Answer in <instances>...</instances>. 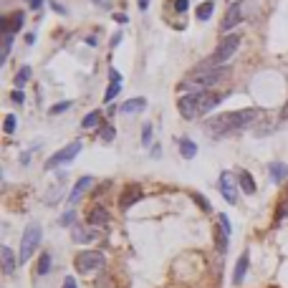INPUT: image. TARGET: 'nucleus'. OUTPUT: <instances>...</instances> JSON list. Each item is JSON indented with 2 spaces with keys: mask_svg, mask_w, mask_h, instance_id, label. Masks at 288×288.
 Returning a JSON list of instances; mask_svg holds the SVG:
<instances>
[{
  "mask_svg": "<svg viewBox=\"0 0 288 288\" xmlns=\"http://www.w3.org/2000/svg\"><path fill=\"white\" fill-rule=\"evenodd\" d=\"M258 116H263L261 109H238V111H225V114H218L205 121V132L212 136V139H220V136L230 134V132H238L243 127H250Z\"/></svg>",
  "mask_w": 288,
  "mask_h": 288,
  "instance_id": "f257e3e1",
  "label": "nucleus"
},
{
  "mask_svg": "<svg viewBox=\"0 0 288 288\" xmlns=\"http://www.w3.org/2000/svg\"><path fill=\"white\" fill-rule=\"evenodd\" d=\"M220 101H222V96L215 94V91H192V94H182L177 99V111L182 114V119L195 121V119L210 114Z\"/></svg>",
  "mask_w": 288,
  "mask_h": 288,
  "instance_id": "f03ea898",
  "label": "nucleus"
},
{
  "mask_svg": "<svg viewBox=\"0 0 288 288\" xmlns=\"http://www.w3.org/2000/svg\"><path fill=\"white\" fill-rule=\"evenodd\" d=\"M230 79V68H210V71H192L187 76V81L179 84V91L192 94V91H210L212 86H218L222 81Z\"/></svg>",
  "mask_w": 288,
  "mask_h": 288,
  "instance_id": "7ed1b4c3",
  "label": "nucleus"
},
{
  "mask_svg": "<svg viewBox=\"0 0 288 288\" xmlns=\"http://www.w3.org/2000/svg\"><path fill=\"white\" fill-rule=\"evenodd\" d=\"M240 48V36L238 33H227V36H222L220 38V43H218V48L212 51V56L205 61V64H200L195 71H210V68H218V66H222L225 61H230L233 56H235V51Z\"/></svg>",
  "mask_w": 288,
  "mask_h": 288,
  "instance_id": "20e7f679",
  "label": "nucleus"
},
{
  "mask_svg": "<svg viewBox=\"0 0 288 288\" xmlns=\"http://www.w3.org/2000/svg\"><path fill=\"white\" fill-rule=\"evenodd\" d=\"M41 238H43V227L38 222H30L25 227V233L21 238V253H18V263H28L30 261V255L36 253V248L41 245Z\"/></svg>",
  "mask_w": 288,
  "mask_h": 288,
  "instance_id": "39448f33",
  "label": "nucleus"
},
{
  "mask_svg": "<svg viewBox=\"0 0 288 288\" xmlns=\"http://www.w3.org/2000/svg\"><path fill=\"white\" fill-rule=\"evenodd\" d=\"M104 261H106L104 253H99V250H84V253L76 255L73 268L79 270V273H91V270L104 268Z\"/></svg>",
  "mask_w": 288,
  "mask_h": 288,
  "instance_id": "423d86ee",
  "label": "nucleus"
},
{
  "mask_svg": "<svg viewBox=\"0 0 288 288\" xmlns=\"http://www.w3.org/2000/svg\"><path fill=\"white\" fill-rule=\"evenodd\" d=\"M81 152V139H76V142H71V144H66L64 149H58L56 155L45 162V167L48 170H56V167H61V164H68V162H73L76 159V155Z\"/></svg>",
  "mask_w": 288,
  "mask_h": 288,
  "instance_id": "0eeeda50",
  "label": "nucleus"
},
{
  "mask_svg": "<svg viewBox=\"0 0 288 288\" xmlns=\"http://www.w3.org/2000/svg\"><path fill=\"white\" fill-rule=\"evenodd\" d=\"M218 187H220L222 197H225V200L230 202V205H235V202H238V187H235V179H233V175H230V172H222V175H220Z\"/></svg>",
  "mask_w": 288,
  "mask_h": 288,
  "instance_id": "6e6552de",
  "label": "nucleus"
},
{
  "mask_svg": "<svg viewBox=\"0 0 288 288\" xmlns=\"http://www.w3.org/2000/svg\"><path fill=\"white\" fill-rule=\"evenodd\" d=\"M240 23H243V5H240V3H233L230 8H227L222 23H220V30H222V33H227V30H233V28L240 25Z\"/></svg>",
  "mask_w": 288,
  "mask_h": 288,
  "instance_id": "1a4fd4ad",
  "label": "nucleus"
},
{
  "mask_svg": "<svg viewBox=\"0 0 288 288\" xmlns=\"http://www.w3.org/2000/svg\"><path fill=\"white\" fill-rule=\"evenodd\" d=\"M86 220H89V225H94V227H101V225H109L111 215H109V210H106V207H101V205H94V207L89 210Z\"/></svg>",
  "mask_w": 288,
  "mask_h": 288,
  "instance_id": "9d476101",
  "label": "nucleus"
},
{
  "mask_svg": "<svg viewBox=\"0 0 288 288\" xmlns=\"http://www.w3.org/2000/svg\"><path fill=\"white\" fill-rule=\"evenodd\" d=\"M142 187L139 185H129L124 192H121V200H119V205H121V210H129L134 202H139L142 200Z\"/></svg>",
  "mask_w": 288,
  "mask_h": 288,
  "instance_id": "9b49d317",
  "label": "nucleus"
},
{
  "mask_svg": "<svg viewBox=\"0 0 288 288\" xmlns=\"http://www.w3.org/2000/svg\"><path fill=\"white\" fill-rule=\"evenodd\" d=\"M248 266H250V253L245 250L240 258H238V263H235V273H233V283L240 286L243 281H245V273H248Z\"/></svg>",
  "mask_w": 288,
  "mask_h": 288,
  "instance_id": "f8f14e48",
  "label": "nucleus"
},
{
  "mask_svg": "<svg viewBox=\"0 0 288 288\" xmlns=\"http://www.w3.org/2000/svg\"><path fill=\"white\" fill-rule=\"evenodd\" d=\"M91 185H94V177H89V175H86V177H81V179L73 185V190H71V195H68V202H71V205H73V202H79V197H81V195H84Z\"/></svg>",
  "mask_w": 288,
  "mask_h": 288,
  "instance_id": "ddd939ff",
  "label": "nucleus"
},
{
  "mask_svg": "<svg viewBox=\"0 0 288 288\" xmlns=\"http://www.w3.org/2000/svg\"><path fill=\"white\" fill-rule=\"evenodd\" d=\"M144 109H147V99L144 96H134V99H129V101H124L119 106L121 114H136V111H144Z\"/></svg>",
  "mask_w": 288,
  "mask_h": 288,
  "instance_id": "4468645a",
  "label": "nucleus"
},
{
  "mask_svg": "<svg viewBox=\"0 0 288 288\" xmlns=\"http://www.w3.org/2000/svg\"><path fill=\"white\" fill-rule=\"evenodd\" d=\"M23 21H25V15L21 10L8 15V18H3V33H15V30H21L23 28Z\"/></svg>",
  "mask_w": 288,
  "mask_h": 288,
  "instance_id": "2eb2a0df",
  "label": "nucleus"
},
{
  "mask_svg": "<svg viewBox=\"0 0 288 288\" xmlns=\"http://www.w3.org/2000/svg\"><path fill=\"white\" fill-rule=\"evenodd\" d=\"M0 258H3V270H5V276H13L15 263H18V255H15L8 245H3V248H0Z\"/></svg>",
  "mask_w": 288,
  "mask_h": 288,
  "instance_id": "dca6fc26",
  "label": "nucleus"
},
{
  "mask_svg": "<svg viewBox=\"0 0 288 288\" xmlns=\"http://www.w3.org/2000/svg\"><path fill=\"white\" fill-rule=\"evenodd\" d=\"M268 172H270L273 182H283V179H288V164H283V162H270V164H268Z\"/></svg>",
  "mask_w": 288,
  "mask_h": 288,
  "instance_id": "f3484780",
  "label": "nucleus"
},
{
  "mask_svg": "<svg viewBox=\"0 0 288 288\" xmlns=\"http://www.w3.org/2000/svg\"><path fill=\"white\" fill-rule=\"evenodd\" d=\"M238 185H240V190L245 192V195H255V182H253V175H250L248 170H243V172H240Z\"/></svg>",
  "mask_w": 288,
  "mask_h": 288,
  "instance_id": "a211bd4d",
  "label": "nucleus"
},
{
  "mask_svg": "<svg viewBox=\"0 0 288 288\" xmlns=\"http://www.w3.org/2000/svg\"><path fill=\"white\" fill-rule=\"evenodd\" d=\"M179 155L185 157V159H195V155H197V144H195L192 139H187V136H182V139H179Z\"/></svg>",
  "mask_w": 288,
  "mask_h": 288,
  "instance_id": "6ab92c4d",
  "label": "nucleus"
},
{
  "mask_svg": "<svg viewBox=\"0 0 288 288\" xmlns=\"http://www.w3.org/2000/svg\"><path fill=\"white\" fill-rule=\"evenodd\" d=\"M71 238H73V243H91V240L96 238V233H91V230H86V227L76 225L73 233H71Z\"/></svg>",
  "mask_w": 288,
  "mask_h": 288,
  "instance_id": "aec40b11",
  "label": "nucleus"
},
{
  "mask_svg": "<svg viewBox=\"0 0 288 288\" xmlns=\"http://www.w3.org/2000/svg\"><path fill=\"white\" fill-rule=\"evenodd\" d=\"M30 73H33V68H30V66H21V68H18V73H15V79H13V81H15V86H18V89H21V86H25V84L30 81Z\"/></svg>",
  "mask_w": 288,
  "mask_h": 288,
  "instance_id": "412c9836",
  "label": "nucleus"
},
{
  "mask_svg": "<svg viewBox=\"0 0 288 288\" xmlns=\"http://www.w3.org/2000/svg\"><path fill=\"white\" fill-rule=\"evenodd\" d=\"M101 119H104V116H101V111H91V114L81 121V127H84V129H94V127H99V124H101Z\"/></svg>",
  "mask_w": 288,
  "mask_h": 288,
  "instance_id": "4be33fe9",
  "label": "nucleus"
},
{
  "mask_svg": "<svg viewBox=\"0 0 288 288\" xmlns=\"http://www.w3.org/2000/svg\"><path fill=\"white\" fill-rule=\"evenodd\" d=\"M13 48V33H3V56H0V64L8 61V53Z\"/></svg>",
  "mask_w": 288,
  "mask_h": 288,
  "instance_id": "5701e85b",
  "label": "nucleus"
},
{
  "mask_svg": "<svg viewBox=\"0 0 288 288\" xmlns=\"http://www.w3.org/2000/svg\"><path fill=\"white\" fill-rule=\"evenodd\" d=\"M212 10H215V5H212V0H207V3H202L200 8H197V18H200V21H207L210 15H212Z\"/></svg>",
  "mask_w": 288,
  "mask_h": 288,
  "instance_id": "b1692460",
  "label": "nucleus"
},
{
  "mask_svg": "<svg viewBox=\"0 0 288 288\" xmlns=\"http://www.w3.org/2000/svg\"><path fill=\"white\" fill-rule=\"evenodd\" d=\"M48 270H51V255H48V253H43V255H41V261H38V276H45Z\"/></svg>",
  "mask_w": 288,
  "mask_h": 288,
  "instance_id": "393cba45",
  "label": "nucleus"
},
{
  "mask_svg": "<svg viewBox=\"0 0 288 288\" xmlns=\"http://www.w3.org/2000/svg\"><path fill=\"white\" fill-rule=\"evenodd\" d=\"M99 136H101V139H104V142H114V136H116V132H114V127H109V124H106V127H101Z\"/></svg>",
  "mask_w": 288,
  "mask_h": 288,
  "instance_id": "a878e982",
  "label": "nucleus"
},
{
  "mask_svg": "<svg viewBox=\"0 0 288 288\" xmlns=\"http://www.w3.org/2000/svg\"><path fill=\"white\" fill-rule=\"evenodd\" d=\"M119 91H121V84H111L109 89H106V94H104V101H106V104L114 101V96L119 94Z\"/></svg>",
  "mask_w": 288,
  "mask_h": 288,
  "instance_id": "bb28decb",
  "label": "nucleus"
},
{
  "mask_svg": "<svg viewBox=\"0 0 288 288\" xmlns=\"http://www.w3.org/2000/svg\"><path fill=\"white\" fill-rule=\"evenodd\" d=\"M73 220H76V212H73V210H68V212H64V215H61V220H58V222L64 225V227H71V225H73Z\"/></svg>",
  "mask_w": 288,
  "mask_h": 288,
  "instance_id": "cd10ccee",
  "label": "nucleus"
},
{
  "mask_svg": "<svg viewBox=\"0 0 288 288\" xmlns=\"http://www.w3.org/2000/svg\"><path fill=\"white\" fill-rule=\"evenodd\" d=\"M66 109H71V101H61V104H56V106H51V114L56 116V114H61V111H66Z\"/></svg>",
  "mask_w": 288,
  "mask_h": 288,
  "instance_id": "c85d7f7f",
  "label": "nucleus"
},
{
  "mask_svg": "<svg viewBox=\"0 0 288 288\" xmlns=\"http://www.w3.org/2000/svg\"><path fill=\"white\" fill-rule=\"evenodd\" d=\"M192 197H195V202H197V205H200V207H202L205 212H210V210H212V207H210V202L205 200V197H202V195H197V192H192Z\"/></svg>",
  "mask_w": 288,
  "mask_h": 288,
  "instance_id": "c756f323",
  "label": "nucleus"
},
{
  "mask_svg": "<svg viewBox=\"0 0 288 288\" xmlns=\"http://www.w3.org/2000/svg\"><path fill=\"white\" fill-rule=\"evenodd\" d=\"M3 129H5V134H13V132H15V116H13V114L5 116V127H3Z\"/></svg>",
  "mask_w": 288,
  "mask_h": 288,
  "instance_id": "7c9ffc66",
  "label": "nucleus"
},
{
  "mask_svg": "<svg viewBox=\"0 0 288 288\" xmlns=\"http://www.w3.org/2000/svg\"><path fill=\"white\" fill-rule=\"evenodd\" d=\"M218 220H220V230L230 235V220H227V215H220Z\"/></svg>",
  "mask_w": 288,
  "mask_h": 288,
  "instance_id": "2f4dec72",
  "label": "nucleus"
},
{
  "mask_svg": "<svg viewBox=\"0 0 288 288\" xmlns=\"http://www.w3.org/2000/svg\"><path fill=\"white\" fill-rule=\"evenodd\" d=\"M149 142H152V127L144 124V129H142V144H149Z\"/></svg>",
  "mask_w": 288,
  "mask_h": 288,
  "instance_id": "473e14b6",
  "label": "nucleus"
},
{
  "mask_svg": "<svg viewBox=\"0 0 288 288\" xmlns=\"http://www.w3.org/2000/svg\"><path fill=\"white\" fill-rule=\"evenodd\" d=\"M190 8V0H175V10H179V13H185Z\"/></svg>",
  "mask_w": 288,
  "mask_h": 288,
  "instance_id": "72a5a7b5",
  "label": "nucleus"
},
{
  "mask_svg": "<svg viewBox=\"0 0 288 288\" xmlns=\"http://www.w3.org/2000/svg\"><path fill=\"white\" fill-rule=\"evenodd\" d=\"M109 79H111V84H121V73H119L116 68H111V71H109Z\"/></svg>",
  "mask_w": 288,
  "mask_h": 288,
  "instance_id": "f704fd0d",
  "label": "nucleus"
},
{
  "mask_svg": "<svg viewBox=\"0 0 288 288\" xmlns=\"http://www.w3.org/2000/svg\"><path fill=\"white\" fill-rule=\"evenodd\" d=\"M10 99H13L15 104H23V101H25V96H23V91H13V94H10Z\"/></svg>",
  "mask_w": 288,
  "mask_h": 288,
  "instance_id": "c9c22d12",
  "label": "nucleus"
},
{
  "mask_svg": "<svg viewBox=\"0 0 288 288\" xmlns=\"http://www.w3.org/2000/svg\"><path fill=\"white\" fill-rule=\"evenodd\" d=\"M121 38H124V36H121V30H119V33H114V36H111V48H116Z\"/></svg>",
  "mask_w": 288,
  "mask_h": 288,
  "instance_id": "e433bc0d",
  "label": "nucleus"
},
{
  "mask_svg": "<svg viewBox=\"0 0 288 288\" xmlns=\"http://www.w3.org/2000/svg\"><path fill=\"white\" fill-rule=\"evenodd\" d=\"M114 21H116V23H121V25H124V23H127L129 18H127V15H124V13H116V15H114Z\"/></svg>",
  "mask_w": 288,
  "mask_h": 288,
  "instance_id": "4c0bfd02",
  "label": "nucleus"
},
{
  "mask_svg": "<svg viewBox=\"0 0 288 288\" xmlns=\"http://www.w3.org/2000/svg\"><path fill=\"white\" fill-rule=\"evenodd\" d=\"M64 288H76V281L68 276V278H64Z\"/></svg>",
  "mask_w": 288,
  "mask_h": 288,
  "instance_id": "58836bf2",
  "label": "nucleus"
},
{
  "mask_svg": "<svg viewBox=\"0 0 288 288\" xmlns=\"http://www.w3.org/2000/svg\"><path fill=\"white\" fill-rule=\"evenodd\" d=\"M51 8H53L56 13H66V8H64V5H61V3H51Z\"/></svg>",
  "mask_w": 288,
  "mask_h": 288,
  "instance_id": "ea45409f",
  "label": "nucleus"
},
{
  "mask_svg": "<svg viewBox=\"0 0 288 288\" xmlns=\"http://www.w3.org/2000/svg\"><path fill=\"white\" fill-rule=\"evenodd\" d=\"M43 5V0H30V8H33V10H38Z\"/></svg>",
  "mask_w": 288,
  "mask_h": 288,
  "instance_id": "a19ab883",
  "label": "nucleus"
},
{
  "mask_svg": "<svg viewBox=\"0 0 288 288\" xmlns=\"http://www.w3.org/2000/svg\"><path fill=\"white\" fill-rule=\"evenodd\" d=\"M162 155V147H152V157H159Z\"/></svg>",
  "mask_w": 288,
  "mask_h": 288,
  "instance_id": "79ce46f5",
  "label": "nucleus"
},
{
  "mask_svg": "<svg viewBox=\"0 0 288 288\" xmlns=\"http://www.w3.org/2000/svg\"><path fill=\"white\" fill-rule=\"evenodd\" d=\"M149 8V0H139V10H147Z\"/></svg>",
  "mask_w": 288,
  "mask_h": 288,
  "instance_id": "37998d69",
  "label": "nucleus"
},
{
  "mask_svg": "<svg viewBox=\"0 0 288 288\" xmlns=\"http://www.w3.org/2000/svg\"><path fill=\"white\" fill-rule=\"evenodd\" d=\"M281 116H283V119L288 121V104H286V109H283V114H281Z\"/></svg>",
  "mask_w": 288,
  "mask_h": 288,
  "instance_id": "c03bdc74",
  "label": "nucleus"
}]
</instances>
